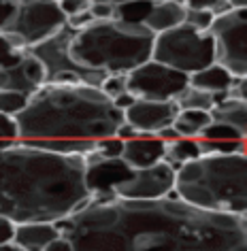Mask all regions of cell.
<instances>
[{"mask_svg": "<svg viewBox=\"0 0 247 251\" xmlns=\"http://www.w3.org/2000/svg\"><path fill=\"white\" fill-rule=\"evenodd\" d=\"M71 251H247V219L179 198L90 200L54 224Z\"/></svg>", "mask_w": 247, "mask_h": 251, "instance_id": "cell-1", "label": "cell"}, {"mask_svg": "<svg viewBox=\"0 0 247 251\" xmlns=\"http://www.w3.org/2000/svg\"><path fill=\"white\" fill-rule=\"evenodd\" d=\"M85 155L55 153L17 141L0 149V217L11 224L68 217L90 198Z\"/></svg>", "mask_w": 247, "mask_h": 251, "instance_id": "cell-2", "label": "cell"}, {"mask_svg": "<svg viewBox=\"0 0 247 251\" xmlns=\"http://www.w3.org/2000/svg\"><path fill=\"white\" fill-rule=\"evenodd\" d=\"M13 119L17 141L100 143L115 136L119 124H124V111L96 85L43 83Z\"/></svg>", "mask_w": 247, "mask_h": 251, "instance_id": "cell-3", "label": "cell"}, {"mask_svg": "<svg viewBox=\"0 0 247 251\" xmlns=\"http://www.w3.org/2000/svg\"><path fill=\"white\" fill-rule=\"evenodd\" d=\"M175 198L205 211L245 215L247 153H200L175 168Z\"/></svg>", "mask_w": 247, "mask_h": 251, "instance_id": "cell-4", "label": "cell"}, {"mask_svg": "<svg viewBox=\"0 0 247 251\" xmlns=\"http://www.w3.org/2000/svg\"><path fill=\"white\" fill-rule=\"evenodd\" d=\"M154 36L137 22L94 20L90 26L75 30L68 43V58L87 71L128 75L151 60Z\"/></svg>", "mask_w": 247, "mask_h": 251, "instance_id": "cell-5", "label": "cell"}, {"mask_svg": "<svg viewBox=\"0 0 247 251\" xmlns=\"http://www.w3.org/2000/svg\"><path fill=\"white\" fill-rule=\"evenodd\" d=\"M151 60L183 75H192L215 64L213 39L209 30H196L183 22L177 28L164 30L154 36Z\"/></svg>", "mask_w": 247, "mask_h": 251, "instance_id": "cell-6", "label": "cell"}, {"mask_svg": "<svg viewBox=\"0 0 247 251\" xmlns=\"http://www.w3.org/2000/svg\"><path fill=\"white\" fill-rule=\"evenodd\" d=\"M64 26L66 15L60 11L58 0H20L2 34L15 45L30 49L58 34Z\"/></svg>", "mask_w": 247, "mask_h": 251, "instance_id": "cell-7", "label": "cell"}, {"mask_svg": "<svg viewBox=\"0 0 247 251\" xmlns=\"http://www.w3.org/2000/svg\"><path fill=\"white\" fill-rule=\"evenodd\" d=\"M75 30L71 26H64L58 34L49 36L47 41L39 43V45L30 47V53L45 68V83H87L96 85L109 77L107 73L100 71H87V68L77 66L68 58V43Z\"/></svg>", "mask_w": 247, "mask_h": 251, "instance_id": "cell-8", "label": "cell"}, {"mask_svg": "<svg viewBox=\"0 0 247 251\" xmlns=\"http://www.w3.org/2000/svg\"><path fill=\"white\" fill-rule=\"evenodd\" d=\"M215 47V64L234 79L247 77V9H228L215 15L209 28Z\"/></svg>", "mask_w": 247, "mask_h": 251, "instance_id": "cell-9", "label": "cell"}, {"mask_svg": "<svg viewBox=\"0 0 247 251\" xmlns=\"http://www.w3.org/2000/svg\"><path fill=\"white\" fill-rule=\"evenodd\" d=\"M126 92L137 100H175L188 87V75L160 62H145L124 75Z\"/></svg>", "mask_w": 247, "mask_h": 251, "instance_id": "cell-10", "label": "cell"}, {"mask_svg": "<svg viewBox=\"0 0 247 251\" xmlns=\"http://www.w3.org/2000/svg\"><path fill=\"white\" fill-rule=\"evenodd\" d=\"M173 187L175 168L166 162H158L149 168H132L128 177L111 187V194L126 200H154L170 196Z\"/></svg>", "mask_w": 247, "mask_h": 251, "instance_id": "cell-11", "label": "cell"}, {"mask_svg": "<svg viewBox=\"0 0 247 251\" xmlns=\"http://www.w3.org/2000/svg\"><path fill=\"white\" fill-rule=\"evenodd\" d=\"M179 106L175 100H135L124 111V122L130 124L138 136H156L160 130L173 126Z\"/></svg>", "mask_w": 247, "mask_h": 251, "instance_id": "cell-12", "label": "cell"}, {"mask_svg": "<svg viewBox=\"0 0 247 251\" xmlns=\"http://www.w3.org/2000/svg\"><path fill=\"white\" fill-rule=\"evenodd\" d=\"M43 83H45V68L30 53V49H28V55L20 64L0 68V90H11V92H20L30 96Z\"/></svg>", "mask_w": 247, "mask_h": 251, "instance_id": "cell-13", "label": "cell"}, {"mask_svg": "<svg viewBox=\"0 0 247 251\" xmlns=\"http://www.w3.org/2000/svg\"><path fill=\"white\" fill-rule=\"evenodd\" d=\"M164 151H166V145L156 136H137L124 143L119 160L126 162L130 168H149L164 160Z\"/></svg>", "mask_w": 247, "mask_h": 251, "instance_id": "cell-14", "label": "cell"}, {"mask_svg": "<svg viewBox=\"0 0 247 251\" xmlns=\"http://www.w3.org/2000/svg\"><path fill=\"white\" fill-rule=\"evenodd\" d=\"M60 232L54 224L47 222H30V224H17L13 232V245H17L24 251H43L54 238H58Z\"/></svg>", "mask_w": 247, "mask_h": 251, "instance_id": "cell-15", "label": "cell"}, {"mask_svg": "<svg viewBox=\"0 0 247 251\" xmlns=\"http://www.w3.org/2000/svg\"><path fill=\"white\" fill-rule=\"evenodd\" d=\"M186 22V7L181 2H173V0H158L151 4L147 15L143 17V26L151 30L154 34L164 32V30L177 28L179 24Z\"/></svg>", "mask_w": 247, "mask_h": 251, "instance_id": "cell-16", "label": "cell"}, {"mask_svg": "<svg viewBox=\"0 0 247 251\" xmlns=\"http://www.w3.org/2000/svg\"><path fill=\"white\" fill-rule=\"evenodd\" d=\"M211 122L213 124H224L237 130L241 136L247 139V100H237V98H224L213 104Z\"/></svg>", "mask_w": 247, "mask_h": 251, "instance_id": "cell-17", "label": "cell"}, {"mask_svg": "<svg viewBox=\"0 0 247 251\" xmlns=\"http://www.w3.org/2000/svg\"><path fill=\"white\" fill-rule=\"evenodd\" d=\"M232 81H234V77L220 64H211V66L202 68V71L188 75L190 87H196V90L207 92V94H211V96H215V94H226L228 87L232 85Z\"/></svg>", "mask_w": 247, "mask_h": 251, "instance_id": "cell-18", "label": "cell"}, {"mask_svg": "<svg viewBox=\"0 0 247 251\" xmlns=\"http://www.w3.org/2000/svg\"><path fill=\"white\" fill-rule=\"evenodd\" d=\"M207 126H211V113L209 111L183 109L177 113V117L173 122V130L181 139H198Z\"/></svg>", "mask_w": 247, "mask_h": 251, "instance_id": "cell-19", "label": "cell"}, {"mask_svg": "<svg viewBox=\"0 0 247 251\" xmlns=\"http://www.w3.org/2000/svg\"><path fill=\"white\" fill-rule=\"evenodd\" d=\"M200 155V147L196 139H177L175 143H168L166 151H164V160L166 164H170L173 168L181 166L183 162H190Z\"/></svg>", "mask_w": 247, "mask_h": 251, "instance_id": "cell-20", "label": "cell"}, {"mask_svg": "<svg viewBox=\"0 0 247 251\" xmlns=\"http://www.w3.org/2000/svg\"><path fill=\"white\" fill-rule=\"evenodd\" d=\"M175 102L177 106H179V111L183 109H192V111H211L213 109V104H215V100L211 94H207V92H200V90H196V87H186L179 96L175 98Z\"/></svg>", "mask_w": 247, "mask_h": 251, "instance_id": "cell-21", "label": "cell"}, {"mask_svg": "<svg viewBox=\"0 0 247 251\" xmlns=\"http://www.w3.org/2000/svg\"><path fill=\"white\" fill-rule=\"evenodd\" d=\"M26 55H28L26 47L15 45L13 41H9L7 36L0 32V68H9V66L20 64Z\"/></svg>", "mask_w": 247, "mask_h": 251, "instance_id": "cell-22", "label": "cell"}, {"mask_svg": "<svg viewBox=\"0 0 247 251\" xmlns=\"http://www.w3.org/2000/svg\"><path fill=\"white\" fill-rule=\"evenodd\" d=\"M28 104V96L20 92L11 90H0V113L9 117H15L17 113H22Z\"/></svg>", "mask_w": 247, "mask_h": 251, "instance_id": "cell-23", "label": "cell"}, {"mask_svg": "<svg viewBox=\"0 0 247 251\" xmlns=\"http://www.w3.org/2000/svg\"><path fill=\"white\" fill-rule=\"evenodd\" d=\"M186 9H196V11H211L213 15H220L230 9L228 0H183Z\"/></svg>", "mask_w": 247, "mask_h": 251, "instance_id": "cell-24", "label": "cell"}, {"mask_svg": "<svg viewBox=\"0 0 247 251\" xmlns=\"http://www.w3.org/2000/svg\"><path fill=\"white\" fill-rule=\"evenodd\" d=\"M17 143V126L15 119L0 113V149Z\"/></svg>", "mask_w": 247, "mask_h": 251, "instance_id": "cell-25", "label": "cell"}, {"mask_svg": "<svg viewBox=\"0 0 247 251\" xmlns=\"http://www.w3.org/2000/svg\"><path fill=\"white\" fill-rule=\"evenodd\" d=\"M215 20L211 11H196V9H186V24L196 30H209Z\"/></svg>", "mask_w": 247, "mask_h": 251, "instance_id": "cell-26", "label": "cell"}, {"mask_svg": "<svg viewBox=\"0 0 247 251\" xmlns=\"http://www.w3.org/2000/svg\"><path fill=\"white\" fill-rule=\"evenodd\" d=\"M122 149H124V143L117 136H111V139H105L98 143L96 151L100 153L103 160H119L122 158Z\"/></svg>", "mask_w": 247, "mask_h": 251, "instance_id": "cell-27", "label": "cell"}, {"mask_svg": "<svg viewBox=\"0 0 247 251\" xmlns=\"http://www.w3.org/2000/svg\"><path fill=\"white\" fill-rule=\"evenodd\" d=\"M100 90H103L109 98H117L119 94L126 92V79L124 75H109L103 83H100Z\"/></svg>", "mask_w": 247, "mask_h": 251, "instance_id": "cell-28", "label": "cell"}, {"mask_svg": "<svg viewBox=\"0 0 247 251\" xmlns=\"http://www.w3.org/2000/svg\"><path fill=\"white\" fill-rule=\"evenodd\" d=\"M58 7L68 20V17H73V15L85 13V11L90 9V0H58Z\"/></svg>", "mask_w": 247, "mask_h": 251, "instance_id": "cell-29", "label": "cell"}, {"mask_svg": "<svg viewBox=\"0 0 247 251\" xmlns=\"http://www.w3.org/2000/svg\"><path fill=\"white\" fill-rule=\"evenodd\" d=\"M94 20H113L115 17V7L109 2H90V9Z\"/></svg>", "mask_w": 247, "mask_h": 251, "instance_id": "cell-30", "label": "cell"}, {"mask_svg": "<svg viewBox=\"0 0 247 251\" xmlns=\"http://www.w3.org/2000/svg\"><path fill=\"white\" fill-rule=\"evenodd\" d=\"M17 2L20 0H0V32H4V28L9 26L11 17L17 11Z\"/></svg>", "mask_w": 247, "mask_h": 251, "instance_id": "cell-31", "label": "cell"}, {"mask_svg": "<svg viewBox=\"0 0 247 251\" xmlns=\"http://www.w3.org/2000/svg\"><path fill=\"white\" fill-rule=\"evenodd\" d=\"M13 232H15V224H11L9 219L0 217V245H7L13 241Z\"/></svg>", "mask_w": 247, "mask_h": 251, "instance_id": "cell-32", "label": "cell"}, {"mask_svg": "<svg viewBox=\"0 0 247 251\" xmlns=\"http://www.w3.org/2000/svg\"><path fill=\"white\" fill-rule=\"evenodd\" d=\"M115 136H117V139L119 141H122V143H126V141H132V139H137V136H138V132H137V130L135 128H132V126L130 124H119V128L115 130Z\"/></svg>", "mask_w": 247, "mask_h": 251, "instance_id": "cell-33", "label": "cell"}, {"mask_svg": "<svg viewBox=\"0 0 247 251\" xmlns=\"http://www.w3.org/2000/svg\"><path fill=\"white\" fill-rule=\"evenodd\" d=\"M43 251H71V243H68L64 236H58V238H54Z\"/></svg>", "mask_w": 247, "mask_h": 251, "instance_id": "cell-34", "label": "cell"}, {"mask_svg": "<svg viewBox=\"0 0 247 251\" xmlns=\"http://www.w3.org/2000/svg\"><path fill=\"white\" fill-rule=\"evenodd\" d=\"M156 139H160L164 145H168V143H175L177 139H181V136L173 130V126H168V128H164V130H160V132L156 134Z\"/></svg>", "mask_w": 247, "mask_h": 251, "instance_id": "cell-35", "label": "cell"}, {"mask_svg": "<svg viewBox=\"0 0 247 251\" xmlns=\"http://www.w3.org/2000/svg\"><path fill=\"white\" fill-rule=\"evenodd\" d=\"M135 100H137V98L132 96V94L124 92V94H119L117 98H113V102H115V106H117L119 111H126V109H128V106H130L132 102H135Z\"/></svg>", "mask_w": 247, "mask_h": 251, "instance_id": "cell-36", "label": "cell"}, {"mask_svg": "<svg viewBox=\"0 0 247 251\" xmlns=\"http://www.w3.org/2000/svg\"><path fill=\"white\" fill-rule=\"evenodd\" d=\"M90 2H109V4H113V7H119V4L135 2V0H90Z\"/></svg>", "mask_w": 247, "mask_h": 251, "instance_id": "cell-37", "label": "cell"}, {"mask_svg": "<svg viewBox=\"0 0 247 251\" xmlns=\"http://www.w3.org/2000/svg\"><path fill=\"white\" fill-rule=\"evenodd\" d=\"M228 4H230V9H245L247 0H228Z\"/></svg>", "mask_w": 247, "mask_h": 251, "instance_id": "cell-38", "label": "cell"}, {"mask_svg": "<svg viewBox=\"0 0 247 251\" xmlns=\"http://www.w3.org/2000/svg\"><path fill=\"white\" fill-rule=\"evenodd\" d=\"M0 251H24V249H20L13 243H7V245H0Z\"/></svg>", "mask_w": 247, "mask_h": 251, "instance_id": "cell-39", "label": "cell"}]
</instances>
